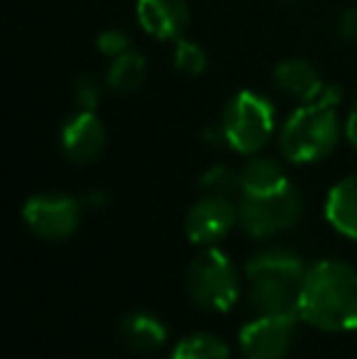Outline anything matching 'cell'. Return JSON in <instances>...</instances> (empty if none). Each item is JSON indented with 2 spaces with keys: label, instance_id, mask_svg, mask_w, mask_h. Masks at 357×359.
<instances>
[{
  "label": "cell",
  "instance_id": "1",
  "mask_svg": "<svg viewBox=\"0 0 357 359\" xmlns=\"http://www.w3.org/2000/svg\"><path fill=\"white\" fill-rule=\"evenodd\" d=\"M296 313L301 320L328 332L357 330V271L325 259L306 269Z\"/></svg>",
  "mask_w": 357,
  "mask_h": 359
},
{
  "label": "cell",
  "instance_id": "2",
  "mask_svg": "<svg viewBox=\"0 0 357 359\" xmlns=\"http://www.w3.org/2000/svg\"><path fill=\"white\" fill-rule=\"evenodd\" d=\"M245 274L250 281V306L264 313H296L299 288L306 276L299 255L281 247L262 250L248 262Z\"/></svg>",
  "mask_w": 357,
  "mask_h": 359
},
{
  "label": "cell",
  "instance_id": "3",
  "mask_svg": "<svg viewBox=\"0 0 357 359\" xmlns=\"http://www.w3.org/2000/svg\"><path fill=\"white\" fill-rule=\"evenodd\" d=\"M338 105L323 98L301 103L279 130V149L294 164H314L330 154L340 140Z\"/></svg>",
  "mask_w": 357,
  "mask_h": 359
},
{
  "label": "cell",
  "instance_id": "4",
  "mask_svg": "<svg viewBox=\"0 0 357 359\" xmlns=\"http://www.w3.org/2000/svg\"><path fill=\"white\" fill-rule=\"evenodd\" d=\"M220 128H223L230 149L240 154H255L274 135L276 108L264 93L240 90L225 105Z\"/></svg>",
  "mask_w": 357,
  "mask_h": 359
},
{
  "label": "cell",
  "instance_id": "5",
  "mask_svg": "<svg viewBox=\"0 0 357 359\" xmlns=\"http://www.w3.org/2000/svg\"><path fill=\"white\" fill-rule=\"evenodd\" d=\"M186 286H189V296L196 306L213 313L230 311L240 293L233 262L218 247H208L191 262Z\"/></svg>",
  "mask_w": 357,
  "mask_h": 359
},
{
  "label": "cell",
  "instance_id": "6",
  "mask_svg": "<svg viewBox=\"0 0 357 359\" xmlns=\"http://www.w3.org/2000/svg\"><path fill=\"white\" fill-rule=\"evenodd\" d=\"M304 203L294 184H286L267 194H243L238 203V222L248 235L271 237L294 227Z\"/></svg>",
  "mask_w": 357,
  "mask_h": 359
},
{
  "label": "cell",
  "instance_id": "7",
  "mask_svg": "<svg viewBox=\"0 0 357 359\" xmlns=\"http://www.w3.org/2000/svg\"><path fill=\"white\" fill-rule=\"evenodd\" d=\"M27 227L42 240H64L79 227L81 205L76 198L57 191H44L27 198L22 208Z\"/></svg>",
  "mask_w": 357,
  "mask_h": 359
},
{
  "label": "cell",
  "instance_id": "8",
  "mask_svg": "<svg viewBox=\"0 0 357 359\" xmlns=\"http://www.w3.org/2000/svg\"><path fill=\"white\" fill-rule=\"evenodd\" d=\"M299 313H264L240 330L245 359H284L294 342Z\"/></svg>",
  "mask_w": 357,
  "mask_h": 359
},
{
  "label": "cell",
  "instance_id": "9",
  "mask_svg": "<svg viewBox=\"0 0 357 359\" xmlns=\"http://www.w3.org/2000/svg\"><path fill=\"white\" fill-rule=\"evenodd\" d=\"M238 222V208L228 196H208L196 201L186 213V237L194 245H215Z\"/></svg>",
  "mask_w": 357,
  "mask_h": 359
},
{
  "label": "cell",
  "instance_id": "10",
  "mask_svg": "<svg viewBox=\"0 0 357 359\" xmlns=\"http://www.w3.org/2000/svg\"><path fill=\"white\" fill-rule=\"evenodd\" d=\"M105 125L93 110L79 108L74 115H69L67 123L62 125L59 142L62 151L69 161L74 164H90L95 161L105 149Z\"/></svg>",
  "mask_w": 357,
  "mask_h": 359
},
{
  "label": "cell",
  "instance_id": "11",
  "mask_svg": "<svg viewBox=\"0 0 357 359\" xmlns=\"http://www.w3.org/2000/svg\"><path fill=\"white\" fill-rule=\"evenodd\" d=\"M137 22L149 37L169 42L184 37L191 8L186 0H137Z\"/></svg>",
  "mask_w": 357,
  "mask_h": 359
},
{
  "label": "cell",
  "instance_id": "12",
  "mask_svg": "<svg viewBox=\"0 0 357 359\" xmlns=\"http://www.w3.org/2000/svg\"><path fill=\"white\" fill-rule=\"evenodd\" d=\"M274 83L281 93L296 98L299 103H311L323 90V79L318 69L306 59H286L274 69Z\"/></svg>",
  "mask_w": 357,
  "mask_h": 359
},
{
  "label": "cell",
  "instance_id": "13",
  "mask_svg": "<svg viewBox=\"0 0 357 359\" xmlns=\"http://www.w3.org/2000/svg\"><path fill=\"white\" fill-rule=\"evenodd\" d=\"M118 335L133 352H154L167 342V327L149 313H130L120 320Z\"/></svg>",
  "mask_w": 357,
  "mask_h": 359
},
{
  "label": "cell",
  "instance_id": "14",
  "mask_svg": "<svg viewBox=\"0 0 357 359\" xmlns=\"http://www.w3.org/2000/svg\"><path fill=\"white\" fill-rule=\"evenodd\" d=\"M325 217L338 232L357 240V174L330 189L325 198Z\"/></svg>",
  "mask_w": 357,
  "mask_h": 359
},
{
  "label": "cell",
  "instance_id": "15",
  "mask_svg": "<svg viewBox=\"0 0 357 359\" xmlns=\"http://www.w3.org/2000/svg\"><path fill=\"white\" fill-rule=\"evenodd\" d=\"M291 184L279 164L269 156H255L240 171V194H267Z\"/></svg>",
  "mask_w": 357,
  "mask_h": 359
},
{
  "label": "cell",
  "instance_id": "16",
  "mask_svg": "<svg viewBox=\"0 0 357 359\" xmlns=\"http://www.w3.org/2000/svg\"><path fill=\"white\" fill-rule=\"evenodd\" d=\"M144 76H147V59L130 49L110 62L105 81H108V88L115 93H133L142 86Z\"/></svg>",
  "mask_w": 357,
  "mask_h": 359
},
{
  "label": "cell",
  "instance_id": "17",
  "mask_svg": "<svg viewBox=\"0 0 357 359\" xmlns=\"http://www.w3.org/2000/svg\"><path fill=\"white\" fill-rule=\"evenodd\" d=\"M172 359H230V350L223 340L208 332H196L189 335L177 345Z\"/></svg>",
  "mask_w": 357,
  "mask_h": 359
},
{
  "label": "cell",
  "instance_id": "18",
  "mask_svg": "<svg viewBox=\"0 0 357 359\" xmlns=\"http://www.w3.org/2000/svg\"><path fill=\"white\" fill-rule=\"evenodd\" d=\"M174 69L184 76H201L208 67V54L206 49L201 47L198 42L194 39H186V37H179L174 39Z\"/></svg>",
  "mask_w": 357,
  "mask_h": 359
},
{
  "label": "cell",
  "instance_id": "19",
  "mask_svg": "<svg viewBox=\"0 0 357 359\" xmlns=\"http://www.w3.org/2000/svg\"><path fill=\"white\" fill-rule=\"evenodd\" d=\"M201 191L208 196H228L230 191L240 189V174H235L230 166H210L198 181Z\"/></svg>",
  "mask_w": 357,
  "mask_h": 359
},
{
  "label": "cell",
  "instance_id": "20",
  "mask_svg": "<svg viewBox=\"0 0 357 359\" xmlns=\"http://www.w3.org/2000/svg\"><path fill=\"white\" fill-rule=\"evenodd\" d=\"M72 93L81 110H95V105L100 103V95H103V86H100V81L95 76L83 74L74 81Z\"/></svg>",
  "mask_w": 357,
  "mask_h": 359
},
{
  "label": "cell",
  "instance_id": "21",
  "mask_svg": "<svg viewBox=\"0 0 357 359\" xmlns=\"http://www.w3.org/2000/svg\"><path fill=\"white\" fill-rule=\"evenodd\" d=\"M95 47H98L100 54L115 59V57H120V54L130 52V37L123 32V29L108 27V29H103L98 37H95Z\"/></svg>",
  "mask_w": 357,
  "mask_h": 359
},
{
  "label": "cell",
  "instance_id": "22",
  "mask_svg": "<svg viewBox=\"0 0 357 359\" xmlns=\"http://www.w3.org/2000/svg\"><path fill=\"white\" fill-rule=\"evenodd\" d=\"M338 34L348 42H357V5L348 8L338 20Z\"/></svg>",
  "mask_w": 357,
  "mask_h": 359
},
{
  "label": "cell",
  "instance_id": "23",
  "mask_svg": "<svg viewBox=\"0 0 357 359\" xmlns=\"http://www.w3.org/2000/svg\"><path fill=\"white\" fill-rule=\"evenodd\" d=\"M343 133H345V137H348V142L357 149V98H355L353 108H350L348 118H345Z\"/></svg>",
  "mask_w": 357,
  "mask_h": 359
}]
</instances>
